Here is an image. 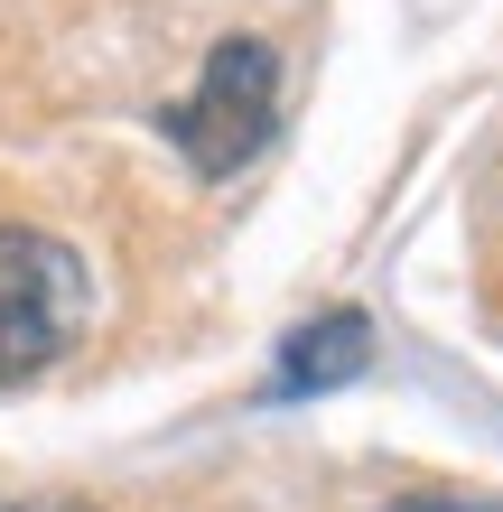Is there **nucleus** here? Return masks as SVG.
I'll use <instances>...</instances> for the list:
<instances>
[{"label": "nucleus", "mask_w": 503, "mask_h": 512, "mask_svg": "<svg viewBox=\"0 0 503 512\" xmlns=\"http://www.w3.org/2000/svg\"><path fill=\"white\" fill-rule=\"evenodd\" d=\"M392 512H494V503H448V494H420V503H392Z\"/></svg>", "instance_id": "nucleus-4"}, {"label": "nucleus", "mask_w": 503, "mask_h": 512, "mask_svg": "<svg viewBox=\"0 0 503 512\" xmlns=\"http://www.w3.org/2000/svg\"><path fill=\"white\" fill-rule=\"evenodd\" d=\"M84 308H94V289H84L75 243L38 224H0V382L47 373L84 336Z\"/></svg>", "instance_id": "nucleus-2"}, {"label": "nucleus", "mask_w": 503, "mask_h": 512, "mask_svg": "<svg viewBox=\"0 0 503 512\" xmlns=\"http://www.w3.org/2000/svg\"><path fill=\"white\" fill-rule=\"evenodd\" d=\"M66 512H84V503H66Z\"/></svg>", "instance_id": "nucleus-6"}, {"label": "nucleus", "mask_w": 503, "mask_h": 512, "mask_svg": "<svg viewBox=\"0 0 503 512\" xmlns=\"http://www.w3.org/2000/svg\"><path fill=\"white\" fill-rule=\"evenodd\" d=\"M159 122H168L177 149H187L196 177L252 168L261 149H271V131H280V56H271V38H224L215 56H205L196 94H177Z\"/></svg>", "instance_id": "nucleus-1"}, {"label": "nucleus", "mask_w": 503, "mask_h": 512, "mask_svg": "<svg viewBox=\"0 0 503 512\" xmlns=\"http://www.w3.org/2000/svg\"><path fill=\"white\" fill-rule=\"evenodd\" d=\"M0 512H66V503H0Z\"/></svg>", "instance_id": "nucleus-5"}, {"label": "nucleus", "mask_w": 503, "mask_h": 512, "mask_svg": "<svg viewBox=\"0 0 503 512\" xmlns=\"http://www.w3.org/2000/svg\"><path fill=\"white\" fill-rule=\"evenodd\" d=\"M373 364V317H308L299 336L280 345V373H271V401H317V391H345V382H364Z\"/></svg>", "instance_id": "nucleus-3"}]
</instances>
